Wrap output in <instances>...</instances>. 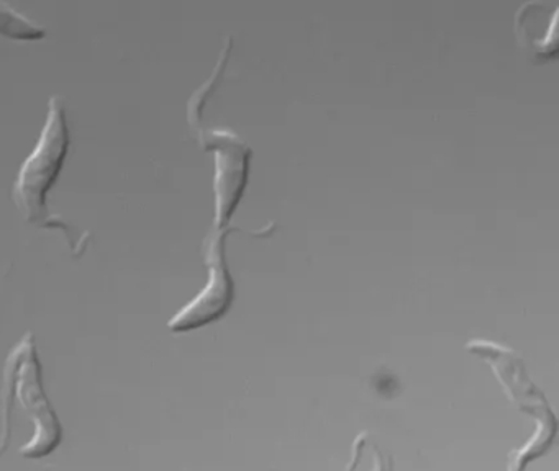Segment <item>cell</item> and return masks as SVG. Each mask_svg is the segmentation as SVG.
<instances>
[{
  "label": "cell",
  "instance_id": "6",
  "mask_svg": "<svg viewBox=\"0 0 559 471\" xmlns=\"http://www.w3.org/2000/svg\"><path fill=\"white\" fill-rule=\"evenodd\" d=\"M231 48V39L227 38V43H225L224 49H222L221 59H218L217 68L212 72L211 77L207 78V82L201 85L198 90L192 94V97L189 98L188 104V120L189 124H191L192 130L198 133V131L202 130L201 118L202 110H204L205 101L211 97L212 90H214L215 85L221 81L222 72H224L225 64H227L228 55H230Z\"/></svg>",
  "mask_w": 559,
  "mask_h": 471
},
{
  "label": "cell",
  "instance_id": "2",
  "mask_svg": "<svg viewBox=\"0 0 559 471\" xmlns=\"http://www.w3.org/2000/svg\"><path fill=\"white\" fill-rule=\"evenodd\" d=\"M15 396L37 421L34 440L25 444L21 454L25 458L47 457L51 451L57 450L63 437V431H61L57 412L53 411L51 402L45 395L41 363L38 360L37 347L32 334H27L19 346L14 347L5 363L2 401Z\"/></svg>",
  "mask_w": 559,
  "mask_h": 471
},
{
  "label": "cell",
  "instance_id": "7",
  "mask_svg": "<svg viewBox=\"0 0 559 471\" xmlns=\"http://www.w3.org/2000/svg\"><path fill=\"white\" fill-rule=\"evenodd\" d=\"M0 33L15 39H40L47 35L40 25L4 2H0Z\"/></svg>",
  "mask_w": 559,
  "mask_h": 471
},
{
  "label": "cell",
  "instance_id": "4",
  "mask_svg": "<svg viewBox=\"0 0 559 471\" xmlns=\"http://www.w3.org/2000/svg\"><path fill=\"white\" fill-rule=\"evenodd\" d=\"M199 143L215 154V225L227 228L243 198L250 173L251 147L243 137L230 130L198 131Z\"/></svg>",
  "mask_w": 559,
  "mask_h": 471
},
{
  "label": "cell",
  "instance_id": "8",
  "mask_svg": "<svg viewBox=\"0 0 559 471\" xmlns=\"http://www.w3.org/2000/svg\"><path fill=\"white\" fill-rule=\"evenodd\" d=\"M372 451H374V468L371 471H392V460L385 458L379 448L374 447Z\"/></svg>",
  "mask_w": 559,
  "mask_h": 471
},
{
  "label": "cell",
  "instance_id": "1",
  "mask_svg": "<svg viewBox=\"0 0 559 471\" xmlns=\"http://www.w3.org/2000/svg\"><path fill=\"white\" fill-rule=\"evenodd\" d=\"M68 150H70V126H68L67 107L60 97H51L47 120L38 143L35 144L34 150L24 160L15 177L12 198L19 212L32 225L63 231L74 257H80L90 244V232L74 228L61 216L55 215L48 206V193L53 189L63 169Z\"/></svg>",
  "mask_w": 559,
  "mask_h": 471
},
{
  "label": "cell",
  "instance_id": "3",
  "mask_svg": "<svg viewBox=\"0 0 559 471\" xmlns=\"http://www.w3.org/2000/svg\"><path fill=\"white\" fill-rule=\"evenodd\" d=\"M231 231H241V228H212L205 235L202 254L209 270L207 283L191 303L181 307L169 321L168 327L173 333H189L215 323L224 317L234 304V277L225 261V239Z\"/></svg>",
  "mask_w": 559,
  "mask_h": 471
},
{
  "label": "cell",
  "instance_id": "5",
  "mask_svg": "<svg viewBox=\"0 0 559 471\" xmlns=\"http://www.w3.org/2000/svg\"><path fill=\"white\" fill-rule=\"evenodd\" d=\"M559 7L545 0H530L515 13V35L523 51L535 62L556 58Z\"/></svg>",
  "mask_w": 559,
  "mask_h": 471
}]
</instances>
